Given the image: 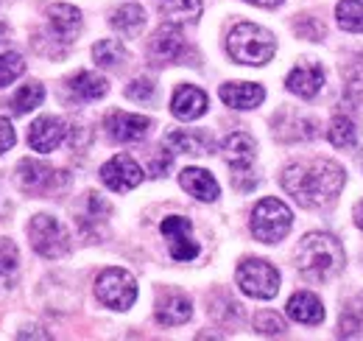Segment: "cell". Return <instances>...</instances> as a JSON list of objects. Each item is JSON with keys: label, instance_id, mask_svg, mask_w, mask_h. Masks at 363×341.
<instances>
[{"label": "cell", "instance_id": "cell-30", "mask_svg": "<svg viewBox=\"0 0 363 341\" xmlns=\"http://www.w3.org/2000/svg\"><path fill=\"white\" fill-rule=\"evenodd\" d=\"M92 56L101 67L112 70V67H121L126 62V48L121 40H101V43L92 48Z\"/></svg>", "mask_w": 363, "mask_h": 341}, {"label": "cell", "instance_id": "cell-2", "mask_svg": "<svg viewBox=\"0 0 363 341\" xmlns=\"http://www.w3.org/2000/svg\"><path fill=\"white\" fill-rule=\"evenodd\" d=\"M344 263H347L344 247L327 232H311L296 247V266L313 283H324L335 277L344 269Z\"/></svg>", "mask_w": 363, "mask_h": 341}, {"label": "cell", "instance_id": "cell-38", "mask_svg": "<svg viewBox=\"0 0 363 341\" xmlns=\"http://www.w3.org/2000/svg\"><path fill=\"white\" fill-rule=\"evenodd\" d=\"M14 140H17V137H14L11 124H9L6 118H0V154H3V151H9V148L14 146Z\"/></svg>", "mask_w": 363, "mask_h": 341}, {"label": "cell", "instance_id": "cell-15", "mask_svg": "<svg viewBox=\"0 0 363 341\" xmlns=\"http://www.w3.org/2000/svg\"><path fill=\"white\" fill-rule=\"evenodd\" d=\"M148 129H151V121L132 112H112L106 118V131L118 143H140L148 134Z\"/></svg>", "mask_w": 363, "mask_h": 341}, {"label": "cell", "instance_id": "cell-29", "mask_svg": "<svg viewBox=\"0 0 363 341\" xmlns=\"http://www.w3.org/2000/svg\"><path fill=\"white\" fill-rule=\"evenodd\" d=\"M327 137H330V143H333L335 148H352V146L358 143V126H355V121L338 115V118H333V124L327 126Z\"/></svg>", "mask_w": 363, "mask_h": 341}, {"label": "cell", "instance_id": "cell-42", "mask_svg": "<svg viewBox=\"0 0 363 341\" xmlns=\"http://www.w3.org/2000/svg\"><path fill=\"white\" fill-rule=\"evenodd\" d=\"M6 40H9V26L0 23V43H6Z\"/></svg>", "mask_w": 363, "mask_h": 341}, {"label": "cell", "instance_id": "cell-5", "mask_svg": "<svg viewBox=\"0 0 363 341\" xmlns=\"http://www.w3.org/2000/svg\"><path fill=\"white\" fill-rule=\"evenodd\" d=\"M294 215L279 199H263L252 213V232L263 244H277L291 232Z\"/></svg>", "mask_w": 363, "mask_h": 341}, {"label": "cell", "instance_id": "cell-39", "mask_svg": "<svg viewBox=\"0 0 363 341\" xmlns=\"http://www.w3.org/2000/svg\"><path fill=\"white\" fill-rule=\"evenodd\" d=\"M168 168H171V154H165V151H162V154L157 157V163L151 166V173H154V176H162Z\"/></svg>", "mask_w": 363, "mask_h": 341}, {"label": "cell", "instance_id": "cell-9", "mask_svg": "<svg viewBox=\"0 0 363 341\" xmlns=\"http://www.w3.org/2000/svg\"><path fill=\"white\" fill-rule=\"evenodd\" d=\"M221 151H224L227 166L235 170V188H238V185L243 182V176L252 173V163H255V157H257V143H255L252 134L235 131V134H229L227 140H224Z\"/></svg>", "mask_w": 363, "mask_h": 341}, {"label": "cell", "instance_id": "cell-19", "mask_svg": "<svg viewBox=\"0 0 363 341\" xmlns=\"http://www.w3.org/2000/svg\"><path fill=\"white\" fill-rule=\"evenodd\" d=\"M179 185L190 196H196L199 202H216L221 196V188H218L216 176L204 168H184L179 173Z\"/></svg>", "mask_w": 363, "mask_h": 341}, {"label": "cell", "instance_id": "cell-1", "mask_svg": "<svg viewBox=\"0 0 363 341\" xmlns=\"http://www.w3.org/2000/svg\"><path fill=\"white\" fill-rule=\"evenodd\" d=\"M347 182V173L333 160L294 163L282 170V188L302 207H321L333 202Z\"/></svg>", "mask_w": 363, "mask_h": 341}, {"label": "cell", "instance_id": "cell-7", "mask_svg": "<svg viewBox=\"0 0 363 341\" xmlns=\"http://www.w3.org/2000/svg\"><path fill=\"white\" fill-rule=\"evenodd\" d=\"M95 297L112 310H129L137 299L135 277L123 269H104L95 280Z\"/></svg>", "mask_w": 363, "mask_h": 341}, {"label": "cell", "instance_id": "cell-41", "mask_svg": "<svg viewBox=\"0 0 363 341\" xmlns=\"http://www.w3.org/2000/svg\"><path fill=\"white\" fill-rule=\"evenodd\" d=\"M355 224H358V227L363 229V202L358 205V207H355Z\"/></svg>", "mask_w": 363, "mask_h": 341}, {"label": "cell", "instance_id": "cell-37", "mask_svg": "<svg viewBox=\"0 0 363 341\" xmlns=\"http://www.w3.org/2000/svg\"><path fill=\"white\" fill-rule=\"evenodd\" d=\"M126 95L132 101H151L154 98V85L148 79H135L132 85L126 87Z\"/></svg>", "mask_w": 363, "mask_h": 341}, {"label": "cell", "instance_id": "cell-10", "mask_svg": "<svg viewBox=\"0 0 363 341\" xmlns=\"http://www.w3.org/2000/svg\"><path fill=\"white\" fill-rule=\"evenodd\" d=\"M162 235H165V241H168V252L174 260H193V257L199 255V244H196V238H193V224L187 221V218H182V215H168L165 221H162Z\"/></svg>", "mask_w": 363, "mask_h": 341}, {"label": "cell", "instance_id": "cell-4", "mask_svg": "<svg viewBox=\"0 0 363 341\" xmlns=\"http://www.w3.org/2000/svg\"><path fill=\"white\" fill-rule=\"evenodd\" d=\"M28 238H31L34 252L48 257V260L65 257L70 252V235H67V229L62 227L59 218H53V215H48V213H40L31 218V224H28Z\"/></svg>", "mask_w": 363, "mask_h": 341}, {"label": "cell", "instance_id": "cell-18", "mask_svg": "<svg viewBox=\"0 0 363 341\" xmlns=\"http://www.w3.org/2000/svg\"><path fill=\"white\" fill-rule=\"evenodd\" d=\"M218 95L232 109H255L263 104L266 90L260 85H252V82H229L218 90Z\"/></svg>", "mask_w": 363, "mask_h": 341}, {"label": "cell", "instance_id": "cell-14", "mask_svg": "<svg viewBox=\"0 0 363 341\" xmlns=\"http://www.w3.org/2000/svg\"><path fill=\"white\" fill-rule=\"evenodd\" d=\"M67 137V126L62 118H53V115H45V118H37L31 129H28V146L40 154H50L56 151Z\"/></svg>", "mask_w": 363, "mask_h": 341}, {"label": "cell", "instance_id": "cell-24", "mask_svg": "<svg viewBox=\"0 0 363 341\" xmlns=\"http://www.w3.org/2000/svg\"><path fill=\"white\" fill-rule=\"evenodd\" d=\"M162 17L174 26H187L201 17V0H165L162 3Z\"/></svg>", "mask_w": 363, "mask_h": 341}, {"label": "cell", "instance_id": "cell-26", "mask_svg": "<svg viewBox=\"0 0 363 341\" xmlns=\"http://www.w3.org/2000/svg\"><path fill=\"white\" fill-rule=\"evenodd\" d=\"M143 26H145V11L137 3H126V6H121L112 14V28L121 31V34H126V37H135Z\"/></svg>", "mask_w": 363, "mask_h": 341}, {"label": "cell", "instance_id": "cell-25", "mask_svg": "<svg viewBox=\"0 0 363 341\" xmlns=\"http://www.w3.org/2000/svg\"><path fill=\"white\" fill-rule=\"evenodd\" d=\"M338 336H344V339L363 336V294L347 302V308L341 313V322H338Z\"/></svg>", "mask_w": 363, "mask_h": 341}, {"label": "cell", "instance_id": "cell-12", "mask_svg": "<svg viewBox=\"0 0 363 341\" xmlns=\"http://www.w3.org/2000/svg\"><path fill=\"white\" fill-rule=\"evenodd\" d=\"M101 179H104V185H106L109 190L126 193V190H132V188H137V185L143 182V168L137 166L132 157L118 154V157H112V160L101 168Z\"/></svg>", "mask_w": 363, "mask_h": 341}, {"label": "cell", "instance_id": "cell-32", "mask_svg": "<svg viewBox=\"0 0 363 341\" xmlns=\"http://www.w3.org/2000/svg\"><path fill=\"white\" fill-rule=\"evenodd\" d=\"M17 269H20V255H17V247H14L11 241L0 238V286L14 283Z\"/></svg>", "mask_w": 363, "mask_h": 341}, {"label": "cell", "instance_id": "cell-28", "mask_svg": "<svg viewBox=\"0 0 363 341\" xmlns=\"http://www.w3.org/2000/svg\"><path fill=\"white\" fill-rule=\"evenodd\" d=\"M43 98H45V87L43 85H37V82L23 85L14 92V98H11V112L14 115H26V112L37 109L43 104Z\"/></svg>", "mask_w": 363, "mask_h": 341}, {"label": "cell", "instance_id": "cell-27", "mask_svg": "<svg viewBox=\"0 0 363 341\" xmlns=\"http://www.w3.org/2000/svg\"><path fill=\"white\" fill-rule=\"evenodd\" d=\"M335 20L344 31L363 34V0H341L335 6Z\"/></svg>", "mask_w": 363, "mask_h": 341}, {"label": "cell", "instance_id": "cell-31", "mask_svg": "<svg viewBox=\"0 0 363 341\" xmlns=\"http://www.w3.org/2000/svg\"><path fill=\"white\" fill-rule=\"evenodd\" d=\"M344 87H347V95L352 101L363 104V53L352 56L344 65Z\"/></svg>", "mask_w": 363, "mask_h": 341}, {"label": "cell", "instance_id": "cell-23", "mask_svg": "<svg viewBox=\"0 0 363 341\" xmlns=\"http://www.w3.org/2000/svg\"><path fill=\"white\" fill-rule=\"evenodd\" d=\"M165 146L171 151H177V154H210L213 140L207 134H201V131H184V129H179V131H171L165 137Z\"/></svg>", "mask_w": 363, "mask_h": 341}, {"label": "cell", "instance_id": "cell-20", "mask_svg": "<svg viewBox=\"0 0 363 341\" xmlns=\"http://www.w3.org/2000/svg\"><path fill=\"white\" fill-rule=\"evenodd\" d=\"M285 313L294 322H299V325H318V322H324V305L311 291H296L294 297L288 299Z\"/></svg>", "mask_w": 363, "mask_h": 341}, {"label": "cell", "instance_id": "cell-11", "mask_svg": "<svg viewBox=\"0 0 363 341\" xmlns=\"http://www.w3.org/2000/svg\"><path fill=\"white\" fill-rule=\"evenodd\" d=\"M187 50V43L182 37L179 26L174 23H165L162 28L154 31V37L148 40V59L154 65H168V62H177L182 59V53Z\"/></svg>", "mask_w": 363, "mask_h": 341}, {"label": "cell", "instance_id": "cell-3", "mask_svg": "<svg viewBox=\"0 0 363 341\" xmlns=\"http://www.w3.org/2000/svg\"><path fill=\"white\" fill-rule=\"evenodd\" d=\"M229 56L240 65H252V67H260L266 62H272L274 53H277V40L272 37V31L255 26V23H238L232 31H229L227 40Z\"/></svg>", "mask_w": 363, "mask_h": 341}, {"label": "cell", "instance_id": "cell-6", "mask_svg": "<svg viewBox=\"0 0 363 341\" xmlns=\"http://www.w3.org/2000/svg\"><path fill=\"white\" fill-rule=\"evenodd\" d=\"M238 288L246 294V297L255 299H272L279 291V271L274 269L269 260H257V257H249L238 266Z\"/></svg>", "mask_w": 363, "mask_h": 341}, {"label": "cell", "instance_id": "cell-8", "mask_svg": "<svg viewBox=\"0 0 363 341\" xmlns=\"http://www.w3.org/2000/svg\"><path fill=\"white\" fill-rule=\"evenodd\" d=\"M17 182L26 193H34V196H48L59 188H65V173L62 170H53L45 163H37V160H23L17 166Z\"/></svg>", "mask_w": 363, "mask_h": 341}, {"label": "cell", "instance_id": "cell-16", "mask_svg": "<svg viewBox=\"0 0 363 341\" xmlns=\"http://www.w3.org/2000/svg\"><path fill=\"white\" fill-rule=\"evenodd\" d=\"M207 107H210V101H207L204 90H199V87L193 85L179 87L174 92V101H171V112L179 121H196V118H201L207 112Z\"/></svg>", "mask_w": 363, "mask_h": 341}, {"label": "cell", "instance_id": "cell-40", "mask_svg": "<svg viewBox=\"0 0 363 341\" xmlns=\"http://www.w3.org/2000/svg\"><path fill=\"white\" fill-rule=\"evenodd\" d=\"M249 3H255V6H263V9H274V6H279L282 0H249Z\"/></svg>", "mask_w": 363, "mask_h": 341}, {"label": "cell", "instance_id": "cell-17", "mask_svg": "<svg viewBox=\"0 0 363 341\" xmlns=\"http://www.w3.org/2000/svg\"><path fill=\"white\" fill-rule=\"evenodd\" d=\"M321 85H324V70H321V65H316V62H305V65L294 67L288 73V79H285V87L294 95H299V98H313V95H318Z\"/></svg>", "mask_w": 363, "mask_h": 341}, {"label": "cell", "instance_id": "cell-34", "mask_svg": "<svg viewBox=\"0 0 363 341\" xmlns=\"http://www.w3.org/2000/svg\"><path fill=\"white\" fill-rule=\"evenodd\" d=\"M255 330L260 336H282L288 328H285V319L277 310H260L255 316Z\"/></svg>", "mask_w": 363, "mask_h": 341}, {"label": "cell", "instance_id": "cell-21", "mask_svg": "<svg viewBox=\"0 0 363 341\" xmlns=\"http://www.w3.org/2000/svg\"><path fill=\"white\" fill-rule=\"evenodd\" d=\"M190 316H193V302L184 294H165L157 305V322L165 328L184 325Z\"/></svg>", "mask_w": 363, "mask_h": 341}, {"label": "cell", "instance_id": "cell-36", "mask_svg": "<svg viewBox=\"0 0 363 341\" xmlns=\"http://www.w3.org/2000/svg\"><path fill=\"white\" fill-rule=\"evenodd\" d=\"M296 34H299V37H305V40L318 43V40L324 37V26L318 23L316 17H305V20H299V23H296Z\"/></svg>", "mask_w": 363, "mask_h": 341}, {"label": "cell", "instance_id": "cell-33", "mask_svg": "<svg viewBox=\"0 0 363 341\" xmlns=\"http://www.w3.org/2000/svg\"><path fill=\"white\" fill-rule=\"evenodd\" d=\"M106 215H109V205L98 193H87V210L79 215V227L87 229L90 224H104Z\"/></svg>", "mask_w": 363, "mask_h": 341}, {"label": "cell", "instance_id": "cell-22", "mask_svg": "<svg viewBox=\"0 0 363 341\" xmlns=\"http://www.w3.org/2000/svg\"><path fill=\"white\" fill-rule=\"evenodd\" d=\"M106 90H109L106 79H101L98 73H90V70H82L67 82V92L73 101H98L106 95Z\"/></svg>", "mask_w": 363, "mask_h": 341}, {"label": "cell", "instance_id": "cell-35", "mask_svg": "<svg viewBox=\"0 0 363 341\" xmlns=\"http://www.w3.org/2000/svg\"><path fill=\"white\" fill-rule=\"evenodd\" d=\"M26 62L20 53H0V87L11 85L17 76H23Z\"/></svg>", "mask_w": 363, "mask_h": 341}, {"label": "cell", "instance_id": "cell-13", "mask_svg": "<svg viewBox=\"0 0 363 341\" xmlns=\"http://www.w3.org/2000/svg\"><path fill=\"white\" fill-rule=\"evenodd\" d=\"M48 26H50L53 43H62L67 48L82 31V11L70 3H53L48 9Z\"/></svg>", "mask_w": 363, "mask_h": 341}]
</instances>
